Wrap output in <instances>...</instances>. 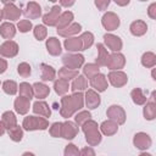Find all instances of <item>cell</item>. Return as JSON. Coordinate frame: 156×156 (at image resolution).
Returning a JSON list of instances; mask_svg holds the SVG:
<instances>
[{"instance_id": "obj_1", "label": "cell", "mask_w": 156, "mask_h": 156, "mask_svg": "<svg viewBox=\"0 0 156 156\" xmlns=\"http://www.w3.org/2000/svg\"><path fill=\"white\" fill-rule=\"evenodd\" d=\"M84 104V96L80 91L74 93L72 96H63L61 99V110L60 113L62 117H71L77 110H80Z\"/></svg>"}, {"instance_id": "obj_2", "label": "cell", "mask_w": 156, "mask_h": 156, "mask_svg": "<svg viewBox=\"0 0 156 156\" xmlns=\"http://www.w3.org/2000/svg\"><path fill=\"white\" fill-rule=\"evenodd\" d=\"M83 132L85 133V139L89 145L94 146L101 141V134L98 130V124L94 121H91V119L87 121L83 124Z\"/></svg>"}, {"instance_id": "obj_3", "label": "cell", "mask_w": 156, "mask_h": 156, "mask_svg": "<svg viewBox=\"0 0 156 156\" xmlns=\"http://www.w3.org/2000/svg\"><path fill=\"white\" fill-rule=\"evenodd\" d=\"M23 128L26 130H44L49 127V122L43 117H35V116H28L23 119Z\"/></svg>"}, {"instance_id": "obj_4", "label": "cell", "mask_w": 156, "mask_h": 156, "mask_svg": "<svg viewBox=\"0 0 156 156\" xmlns=\"http://www.w3.org/2000/svg\"><path fill=\"white\" fill-rule=\"evenodd\" d=\"M107 117L111 119V121H113V122H116L117 124H123L124 122H126V112H124V110L121 107V106H118V105H112V106H110L108 108H107Z\"/></svg>"}, {"instance_id": "obj_5", "label": "cell", "mask_w": 156, "mask_h": 156, "mask_svg": "<svg viewBox=\"0 0 156 156\" xmlns=\"http://www.w3.org/2000/svg\"><path fill=\"white\" fill-rule=\"evenodd\" d=\"M62 62L65 65V67L71 68V69H78L83 62H84V57L82 55H74V54H66L62 56Z\"/></svg>"}, {"instance_id": "obj_6", "label": "cell", "mask_w": 156, "mask_h": 156, "mask_svg": "<svg viewBox=\"0 0 156 156\" xmlns=\"http://www.w3.org/2000/svg\"><path fill=\"white\" fill-rule=\"evenodd\" d=\"M108 80H110V83H111L113 87L121 88V87H123L124 84H127L128 77H127V74H126L124 72H122V71H112V72L108 73Z\"/></svg>"}, {"instance_id": "obj_7", "label": "cell", "mask_w": 156, "mask_h": 156, "mask_svg": "<svg viewBox=\"0 0 156 156\" xmlns=\"http://www.w3.org/2000/svg\"><path fill=\"white\" fill-rule=\"evenodd\" d=\"M102 26L107 30H115L119 26V18L113 12H107L102 16Z\"/></svg>"}, {"instance_id": "obj_8", "label": "cell", "mask_w": 156, "mask_h": 156, "mask_svg": "<svg viewBox=\"0 0 156 156\" xmlns=\"http://www.w3.org/2000/svg\"><path fill=\"white\" fill-rule=\"evenodd\" d=\"M17 52H18V45L12 40H7L0 45V54L5 57H13L17 55Z\"/></svg>"}, {"instance_id": "obj_9", "label": "cell", "mask_w": 156, "mask_h": 156, "mask_svg": "<svg viewBox=\"0 0 156 156\" xmlns=\"http://www.w3.org/2000/svg\"><path fill=\"white\" fill-rule=\"evenodd\" d=\"M126 63V58L122 54H112L108 56L107 58V62H106V66L110 68V69H119L124 66Z\"/></svg>"}, {"instance_id": "obj_10", "label": "cell", "mask_w": 156, "mask_h": 156, "mask_svg": "<svg viewBox=\"0 0 156 156\" xmlns=\"http://www.w3.org/2000/svg\"><path fill=\"white\" fill-rule=\"evenodd\" d=\"M133 143H134L135 147H138L140 150H145L151 146V138L146 133H138L134 135Z\"/></svg>"}, {"instance_id": "obj_11", "label": "cell", "mask_w": 156, "mask_h": 156, "mask_svg": "<svg viewBox=\"0 0 156 156\" xmlns=\"http://www.w3.org/2000/svg\"><path fill=\"white\" fill-rule=\"evenodd\" d=\"M23 13H24V16H26L27 18L34 20V18H38V17L41 15V9H40L39 4H37L35 1H30V2H28V4L24 6Z\"/></svg>"}, {"instance_id": "obj_12", "label": "cell", "mask_w": 156, "mask_h": 156, "mask_svg": "<svg viewBox=\"0 0 156 156\" xmlns=\"http://www.w3.org/2000/svg\"><path fill=\"white\" fill-rule=\"evenodd\" d=\"M61 15V7L60 6H52L50 12L45 13L43 16V22L48 26H56V22Z\"/></svg>"}, {"instance_id": "obj_13", "label": "cell", "mask_w": 156, "mask_h": 156, "mask_svg": "<svg viewBox=\"0 0 156 156\" xmlns=\"http://www.w3.org/2000/svg\"><path fill=\"white\" fill-rule=\"evenodd\" d=\"M90 85L98 91H105L107 88V80L104 74H95L90 78Z\"/></svg>"}, {"instance_id": "obj_14", "label": "cell", "mask_w": 156, "mask_h": 156, "mask_svg": "<svg viewBox=\"0 0 156 156\" xmlns=\"http://www.w3.org/2000/svg\"><path fill=\"white\" fill-rule=\"evenodd\" d=\"M104 40L106 46L112 51H119L122 49V40L113 34H105Z\"/></svg>"}, {"instance_id": "obj_15", "label": "cell", "mask_w": 156, "mask_h": 156, "mask_svg": "<svg viewBox=\"0 0 156 156\" xmlns=\"http://www.w3.org/2000/svg\"><path fill=\"white\" fill-rule=\"evenodd\" d=\"M78 133V127L73 123V122H65L62 123V132H61V136H63L65 139H73Z\"/></svg>"}, {"instance_id": "obj_16", "label": "cell", "mask_w": 156, "mask_h": 156, "mask_svg": "<svg viewBox=\"0 0 156 156\" xmlns=\"http://www.w3.org/2000/svg\"><path fill=\"white\" fill-rule=\"evenodd\" d=\"M2 13H4V17L6 20L16 21L21 16V10L18 7H16L13 4H6L5 7H4V10H2Z\"/></svg>"}, {"instance_id": "obj_17", "label": "cell", "mask_w": 156, "mask_h": 156, "mask_svg": "<svg viewBox=\"0 0 156 156\" xmlns=\"http://www.w3.org/2000/svg\"><path fill=\"white\" fill-rule=\"evenodd\" d=\"M85 105L88 108H96L99 105H100V96L98 93H95L94 90L89 89L85 94Z\"/></svg>"}, {"instance_id": "obj_18", "label": "cell", "mask_w": 156, "mask_h": 156, "mask_svg": "<svg viewBox=\"0 0 156 156\" xmlns=\"http://www.w3.org/2000/svg\"><path fill=\"white\" fill-rule=\"evenodd\" d=\"M130 33L133 34V35H135V37H140V35H144L145 33H146V30H147V26H146V23L144 22V21H140V20H138V21H134L132 24H130Z\"/></svg>"}, {"instance_id": "obj_19", "label": "cell", "mask_w": 156, "mask_h": 156, "mask_svg": "<svg viewBox=\"0 0 156 156\" xmlns=\"http://www.w3.org/2000/svg\"><path fill=\"white\" fill-rule=\"evenodd\" d=\"M29 99L24 98V96H20L15 100V110L20 113V115H24L28 112L29 110Z\"/></svg>"}, {"instance_id": "obj_20", "label": "cell", "mask_w": 156, "mask_h": 156, "mask_svg": "<svg viewBox=\"0 0 156 156\" xmlns=\"http://www.w3.org/2000/svg\"><path fill=\"white\" fill-rule=\"evenodd\" d=\"M33 111H34V113H37L39 116H43V117H50V115H51L50 107H49V105L45 101H37V102H34Z\"/></svg>"}, {"instance_id": "obj_21", "label": "cell", "mask_w": 156, "mask_h": 156, "mask_svg": "<svg viewBox=\"0 0 156 156\" xmlns=\"http://www.w3.org/2000/svg\"><path fill=\"white\" fill-rule=\"evenodd\" d=\"M65 48L67 51H80L83 50V43L80 38H68L65 40Z\"/></svg>"}, {"instance_id": "obj_22", "label": "cell", "mask_w": 156, "mask_h": 156, "mask_svg": "<svg viewBox=\"0 0 156 156\" xmlns=\"http://www.w3.org/2000/svg\"><path fill=\"white\" fill-rule=\"evenodd\" d=\"M46 48H48V51L50 55L52 56H57L61 54V44L58 41V39L51 37L46 40Z\"/></svg>"}, {"instance_id": "obj_23", "label": "cell", "mask_w": 156, "mask_h": 156, "mask_svg": "<svg viewBox=\"0 0 156 156\" xmlns=\"http://www.w3.org/2000/svg\"><path fill=\"white\" fill-rule=\"evenodd\" d=\"M82 29V26L79 23H72L62 29H57V33L62 37H71V35H74L77 33H79Z\"/></svg>"}, {"instance_id": "obj_24", "label": "cell", "mask_w": 156, "mask_h": 156, "mask_svg": "<svg viewBox=\"0 0 156 156\" xmlns=\"http://www.w3.org/2000/svg\"><path fill=\"white\" fill-rule=\"evenodd\" d=\"M72 20H73V13L72 12L66 11V12L61 13L60 17H58V20H57V22H56V28L57 29H62V28L69 26L71 22H72Z\"/></svg>"}, {"instance_id": "obj_25", "label": "cell", "mask_w": 156, "mask_h": 156, "mask_svg": "<svg viewBox=\"0 0 156 156\" xmlns=\"http://www.w3.org/2000/svg\"><path fill=\"white\" fill-rule=\"evenodd\" d=\"M0 34H1V37L5 38V39H11V38H13L15 34H16V28H15V26H13L12 23L5 22V23H2L1 27H0Z\"/></svg>"}, {"instance_id": "obj_26", "label": "cell", "mask_w": 156, "mask_h": 156, "mask_svg": "<svg viewBox=\"0 0 156 156\" xmlns=\"http://www.w3.org/2000/svg\"><path fill=\"white\" fill-rule=\"evenodd\" d=\"M40 72H41V79H43L44 82L52 80V79L55 78V76H56L55 69H54L51 66L46 65V63H41V65H40Z\"/></svg>"}, {"instance_id": "obj_27", "label": "cell", "mask_w": 156, "mask_h": 156, "mask_svg": "<svg viewBox=\"0 0 156 156\" xmlns=\"http://www.w3.org/2000/svg\"><path fill=\"white\" fill-rule=\"evenodd\" d=\"M33 93L38 99H45L49 95L50 89L48 85H45L43 83H35L33 85Z\"/></svg>"}, {"instance_id": "obj_28", "label": "cell", "mask_w": 156, "mask_h": 156, "mask_svg": "<svg viewBox=\"0 0 156 156\" xmlns=\"http://www.w3.org/2000/svg\"><path fill=\"white\" fill-rule=\"evenodd\" d=\"M100 128H101V132H102L105 135H113V134L117 132V129H118L117 123L113 122V121H111V119L102 122L101 126H100Z\"/></svg>"}, {"instance_id": "obj_29", "label": "cell", "mask_w": 156, "mask_h": 156, "mask_svg": "<svg viewBox=\"0 0 156 156\" xmlns=\"http://www.w3.org/2000/svg\"><path fill=\"white\" fill-rule=\"evenodd\" d=\"M87 87H88V82L84 78V76H79L78 74L76 77V79H74V82L72 83L71 89H72L73 93H77V91H82V90L87 89Z\"/></svg>"}, {"instance_id": "obj_30", "label": "cell", "mask_w": 156, "mask_h": 156, "mask_svg": "<svg viewBox=\"0 0 156 156\" xmlns=\"http://www.w3.org/2000/svg\"><path fill=\"white\" fill-rule=\"evenodd\" d=\"M98 52H99V55H98V58H96V65H99V66H106V62H107V58H108V52H107V50L105 49V46L102 45V44H98Z\"/></svg>"}, {"instance_id": "obj_31", "label": "cell", "mask_w": 156, "mask_h": 156, "mask_svg": "<svg viewBox=\"0 0 156 156\" xmlns=\"http://www.w3.org/2000/svg\"><path fill=\"white\" fill-rule=\"evenodd\" d=\"M130 96H132L133 102L136 104V105H144V104L146 102V100H147V98L143 94V91H141L140 88H135V89H133L132 93H130Z\"/></svg>"}, {"instance_id": "obj_32", "label": "cell", "mask_w": 156, "mask_h": 156, "mask_svg": "<svg viewBox=\"0 0 156 156\" xmlns=\"http://www.w3.org/2000/svg\"><path fill=\"white\" fill-rule=\"evenodd\" d=\"M54 88H55V91H56L58 95H63V94H66V93L68 91V89H69L68 80L60 78L58 80H56V82H55Z\"/></svg>"}, {"instance_id": "obj_33", "label": "cell", "mask_w": 156, "mask_h": 156, "mask_svg": "<svg viewBox=\"0 0 156 156\" xmlns=\"http://www.w3.org/2000/svg\"><path fill=\"white\" fill-rule=\"evenodd\" d=\"M1 122L4 123L5 128H7V129L12 128V127L16 126V123H17L16 117H15V115H13L11 111H7V112H5V113L2 115V119H1Z\"/></svg>"}, {"instance_id": "obj_34", "label": "cell", "mask_w": 156, "mask_h": 156, "mask_svg": "<svg viewBox=\"0 0 156 156\" xmlns=\"http://www.w3.org/2000/svg\"><path fill=\"white\" fill-rule=\"evenodd\" d=\"M141 63H143V66H145L147 68L154 67L156 65V56H155V54L154 52H150V51L149 52H145L143 55V57H141Z\"/></svg>"}, {"instance_id": "obj_35", "label": "cell", "mask_w": 156, "mask_h": 156, "mask_svg": "<svg viewBox=\"0 0 156 156\" xmlns=\"http://www.w3.org/2000/svg\"><path fill=\"white\" fill-rule=\"evenodd\" d=\"M156 116V106H155V102L154 101H150V102H146L145 107H144V117L149 121L154 119Z\"/></svg>"}, {"instance_id": "obj_36", "label": "cell", "mask_w": 156, "mask_h": 156, "mask_svg": "<svg viewBox=\"0 0 156 156\" xmlns=\"http://www.w3.org/2000/svg\"><path fill=\"white\" fill-rule=\"evenodd\" d=\"M58 76L60 78L62 79H66V80H69L72 78H76L78 76V71L77 69H71V68H67V67H63L58 71Z\"/></svg>"}, {"instance_id": "obj_37", "label": "cell", "mask_w": 156, "mask_h": 156, "mask_svg": "<svg viewBox=\"0 0 156 156\" xmlns=\"http://www.w3.org/2000/svg\"><path fill=\"white\" fill-rule=\"evenodd\" d=\"M20 94H21V96L28 98V99L30 100V99L33 98V95H34V93H33V87L29 85V83H26V82L21 83V84H20Z\"/></svg>"}, {"instance_id": "obj_38", "label": "cell", "mask_w": 156, "mask_h": 156, "mask_svg": "<svg viewBox=\"0 0 156 156\" xmlns=\"http://www.w3.org/2000/svg\"><path fill=\"white\" fill-rule=\"evenodd\" d=\"M2 90L9 95H15L17 93V84L15 80H5L2 83Z\"/></svg>"}, {"instance_id": "obj_39", "label": "cell", "mask_w": 156, "mask_h": 156, "mask_svg": "<svg viewBox=\"0 0 156 156\" xmlns=\"http://www.w3.org/2000/svg\"><path fill=\"white\" fill-rule=\"evenodd\" d=\"M9 135H10V138L13 141H21L22 140V136H23V132H22L21 127H18L16 124V126H13L12 128L9 129Z\"/></svg>"}, {"instance_id": "obj_40", "label": "cell", "mask_w": 156, "mask_h": 156, "mask_svg": "<svg viewBox=\"0 0 156 156\" xmlns=\"http://www.w3.org/2000/svg\"><path fill=\"white\" fill-rule=\"evenodd\" d=\"M79 38L82 39V43H83V50L89 49L94 43V35L90 32H84Z\"/></svg>"}, {"instance_id": "obj_41", "label": "cell", "mask_w": 156, "mask_h": 156, "mask_svg": "<svg viewBox=\"0 0 156 156\" xmlns=\"http://www.w3.org/2000/svg\"><path fill=\"white\" fill-rule=\"evenodd\" d=\"M83 72H84V74H85L88 78H91L93 76H95V74L99 73V65H95V63H88V65L84 66Z\"/></svg>"}, {"instance_id": "obj_42", "label": "cell", "mask_w": 156, "mask_h": 156, "mask_svg": "<svg viewBox=\"0 0 156 156\" xmlns=\"http://www.w3.org/2000/svg\"><path fill=\"white\" fill-rule=\"evenodd\" d=\"M46 33H48V30H46V28L44 26L38 24V26L34 27V37L38 40H44L46 38Z\"/></svg>"}, {"instance_id": "obj_43", "label": "cell", "mask_w": 156, "mask_h": 156, "mask_svg": "<svg viewBox=\"0 0 156 156\" xmlns=\"http://www.w3.org/2000/svg\"><path fill=\"white\" fill-rule=\"evenodd\" d=\"M17 72H18V74H20L21 77L27 78V77H29V74H30V66H29L27 62H22V63L18 65Z\"/></svg>"}, {"instance_id": "obj_44", "label": "cell", "mask_w": 156, "mask_h": 156, "mask_svg": "<svg viewBox=\"0 0 156 156\" xmlns=\"http://www.w3.org/2000/svg\"><path fill=\"white\" fill-rule=\"evenodd\" d=\"M90 117H91L90 112H88V111H82V112H79V113L74 117V119H76V123H77V124L83 126L87 121L90 119Z\"/></svg>"}, {"instance_id": "obj_45", "label": "cell", "mask_w": 156, "mask_h": 156, "mask_svg": "<svg viewBox=\"0 0 156 156\" xmlns=\"http://www.w3.org/2000/svg\"><path fill=\"white\" fill-rule=\"evenodd\" d=\"M61 132H62V123L60 122H56L50 127V134L55 138L61 136Z\"/></svg>"}, {"instance_id": "obj_46", "label": "cell", "mask_w": 156, "mask_h": 156, "mask_svg": "<svg viewBox=\"0 0 156 156\" xmlns=\"http://www.w3.org/2000/svg\"><path fill=\"white\" fill-rule=\"evenodd\" d=\"M17 27H18L20 32L26 33V32H29V30L32 29V23H30V21H28V20H22V21L18 22Z\"/></svg>"}, {"instance_id": "obj_47", "label": "cell", "mask_w": 156, "mask_h": 156, "mask_svg": "<svg viewBox=\"0 0 156 156\" xmlns=\"http://www.w3.org/2000/svg\"><path fill=\"white\" fill-rule=\"evenodd\" d=\"M78 154H79V151H78V149L76 147V145H73V144H68V145L66 146V149H65V155H66V156L78 155Z\"/></svg>"}, {"instance_id": "obj_48", "label": "cell", "mask_w": 156, "mask_h": 156, "mask_svg": "<svg viewBox=\"0 0 156 156\" xmlns=\"http://www.w3.org/2000/svg\"><path fill=\"white\" fill-rule=\"evenodd\" d=\"M111 0H95V6L99 10H105L108 5H110Z\"/></svg>"}, {"instance_id": "obj_49", "label": "cell", "mask_w": 156, "mask_h": 156, "mask_svg": "<svg viewBox=\"0 0 156 156\" xmlns=\"http://www.w3.org/2000/svg\"><path fill=\"white\" fill-rule=\"evenodd\" d=\"M147 13H149V16H150L152 20L156 18V4H151V5L149 6Z\"/></svg>"}, {"instance_id": "obj_50", "label": "cell", "mask_w": 156, "mask_h": 156, "mask_svg": "<svg viewBox=\"0 0 156 156\" xmlns=\"http://www.w3.org/2000/svg\"><path fill=\"white\" fill-rule=\"evenodd\" d=\"M74 1H76V0H60V4H61V6L69 7V6H72V5L74 4Z\"/></svg>"}, {"instance_id": "obj_51", "label": "cell", "mask_w": 156, "mask_h": 156, "mask_svg": "<svg viewBox=\"0 0 156 156\" xmlns=\"http://www.w3.org/2000/svg\"><path fill=\"white\" fill-rule=\"evenodd\" d=\"M7 68V62L4 60V58H0V73L5 72Z\"/></svg>"}, {"instance_id": "obj_52", "label": "cell", "mask_w": 156, "mask_h": 156, "mask_svg": "<svg viewBox=\"0 0 156 156\" xmlns=\"http://www.w3.org/2000/svg\"><path fill=\"white\" fill-rule=\"evenodd\" d=\"M79 154H80V155H95V151H94L93 149H88V147H85V149H83Z\"/></svg>"}, {"instance_id": "obj_53", "label": "cell", "mask_w": 156, "mask_h": 156, "mask_svg": "<svg viewBox=\"0 0 156 156\" xmlns=\"http://www.w3.org/2000/svg\"><path fill=\"white\" fill-rule=\"evenodd\" d=\"M117 5H119V6H126V5H128L129 4V1L130 0H113Z\"/></svg>"}, {"instance_id": "obj_54", "label": "cell", "mask_w": 156, "mask_h": 156, "mask_svg": "<svg viewBox=\"0 0 156 156\" xmlns=\"http://www.w3.org/2000/svg\"><path fill=\"white\" fill-rule=\"evenodd\" d=\"M5 133V126L2 122H0V135H2Z\"/></svg>"}, {"instance_id": "obj_55", "label": "cell", "mask_w": 156, "mask_h": 156, "mask_svg": "<svg viewBox=\"0 0 156 156\" xmlns=\"http://www.w3.org/2000/svg\"><path fill=\"white\" fill-rule=\"evenodd\" d=\"M0 1H1V2H4V4L6 5V4H11V2H13L15 0H0Z\"/></svg>"}, {"instance_id": "obj_56", "label": "cell", "mask_w": 156, "mask_h": 156, "mask_svg": "<svg viewBox=\"0 0 156 156\" xmlns=\"http://www.w3.org/2000/svg\"><path fill=\"white\" fill-rule=\"evenodd\" d=\"M2 17H4V13H2V11H1V10H0V21H1V20H2Z\"/></svg>"}, {"instance_id": "obj_57", "label": "cell", "mask_w": 156, "mask_h": 156, "mask_svg": "<svg viewBox=\"0 0 156 156\" xmlns=\"http://www.w3.org/2000/svg\"><path fill=\"white\" fill-rule=\"evenodd\" d=\"M49 1H51V2H55V1H57V0H49Z\"/></svg>"}, {"instance_id": "obj_58", "label": "cell", "mask_w": 156, "mask_h": 156, "mask_svg": "<svg viewBox=\"0 0 156 156\" xmlns=\"http://www.w3.org/2000/svg\"><path fill=\"white\" fill-rule=\"evenodd\" d=\"M139 1H146V0H139Z\"/></svg>"}]
</instances>
